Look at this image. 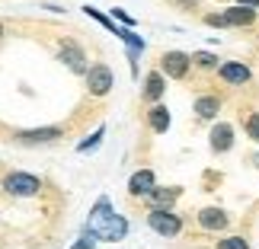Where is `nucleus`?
Returning a JSON list of instances; mask_svg holds the SVG:
<instances>
[{"instance_id": "obj_4", "label": "nucleus", "mask_w": 259, "mask_h": 249, "mask_svg": "<svg viewBox=\"0 0 259 249\" xmlns=\"http://www.w3.org/2000/svg\"><path fill=\"white\" fill-rule=\"evenodd\" d=\"M160 67L166 77H173V80H183V77L189 74V67H192V55L186 52H166L160 58Z\"/></svg>"}, {"instance_id": "obj_11", "label": "nucleus", "mask_w": 259, "mask_h": 249, "mask_svg": "<svg viewBox=\"0 0 259 249\" xmlns=\"http://www.w3.org/2000/svg\"><path fill=\"white\" fill-rule=\"evenodd\" d=\"M224 19H227V26L243 29V26H253V23H256V10L237 4V7H227V10H224Z\"/></svg>"}, {"instance_id": "obj_20", "label": "nucleus", "mask_w": 259, "mask_h": 249, "mask_svg": "<svg viewBox=\"0 0 259 249\" xmlns=\"http://www.w3.org/2000/svg\"><path fill=\"white\" fill-rule=\"evenodd\" d=\"M243 128H246V137H250V141H256V144H259V112H250V115H246Z\"/></svg>"}, {"instance_id": "obj_22", "label": "nucleus", "mask_w": 259, "mask_h": 249, "mask_svg": "<svg viewBox=\"0 0 259 249\" xmlns=\"http://www.w3.org/2000/svg\"><path fill=\"white\" fill-rule=\"evenodd\" d=\"M83 13H87V16H93L96 23H103V26L109 29V32H115V29H118V26L112 23V19H109V16H103V13H99V10H93V7H83Z\"/></svg>"}, {"instance_id": "obj_1", "label": "nucleus", "mask_w": 259, "mask_h": 249, "mask_svg": "<svg viewBox=\"0 0 259 249\" xmlns=\"http://www.w3.org/2000/svg\"><path fill=\"white\" fill-rule=\"evenodd\" d=\"M147 227H151L154 233H160V236H176L183 230V221H179V214H173L170 208H151Z\"/></svg>"}, {"instance_id": "obj_3", "label": "nucleus", "mask_w": 259, "mask_h": 249, "mask_svg": "<svg viewBox=\"0 0 259 249\" xmlns=\"http://www.w3.org/2000/svg\"><path fill=\"white\" fill-rule=\"evenodd\" d=\"M112 205H109V198H99L96 202V208L90 211V221H87V230L83 233H93L96 240H103V230H106V224L112 221Z\"/></svg>"}, {"instance_id": "obj_7", "label": "nucleus", "mask_w": 259, "mask_h": 249, "mask_svg": "<svg viewBox=\"0 0 259 249\" xmlns=\"http://www.w3.org/2000/svg\"><path fill=\"white\" fill-rule=\"evenodd\" d=\"M227 224H231V217H227L224 208H202V211H198V227L208 230V233L227 230Z\"/></svg>"}, {"instance_id": "obj_16", "label": "nucleus", "mask_w": 259, "mask_h": 249, "mask_svg": "<svg viewBox=\"0 0 259 249\" xmlns=\"http://www.w3.org/2000/svg\"><path fill=\"white\" fill-rule=\"evenodd\" d=\"M163 89H166L163 74L160 71H151V74H147V80H144V96L151 99V103H157V99L163 96Z\"/></svg>"}, {"instance_id": "obj_9", "label": "nucleus", "mask_w": 259, "mask_h": 249, "mask_svg": "<svg viewBox=\"0 0 259 249\" xmlns=\"http://www.w3.org/2000/svg\"><path fill=\"white\" fill-rule=\"evenodd\" d=\"M231 147H234V128L227 122H218L211 128V151L214 154H227Z\"/></svg>"}, {"instance_id": "obj_8", "label": "nucleus", "mask_w": 259, "mask_h": 249, "mask_svg": "<svg viewBox=\"0 0 259 249\" xmlns=\"http://www.w3.org/2000/svg\"><path fill=\"white\" fill-rule=\"evenodd\" d=\"M61 61L71 67L74 74H87V55H83V48H80V45H74V42H61Z\"/></svg>"}, {"instance_id": "obj_27", "label": "nucleus", "mask_w": 259, "mask_h": 249, "mask_svg": "<svg viewBox=\"0 0 259 249\" xmlns=\"http://www.w3.org/2000/svg\"><path fill=\"white\" fill-rule=\"evenodd\" d=\"M237 4H243V7H253V10H256V7H259V0H237Z\"/></svg>"}, {"instance_id": "obj_18", "label": "nucleus", "mask_w": 259, "mask_h": 249, "mask_svg": "<svg viewBox=\"0 0 259 249\" xmlns=\"http://www.w3.org/2000/svg\"><path fill=\"white\" fill-rule=\"evenodd\" d=\"M115 35L128 45V52H135V55H141V52H144V38H141V35H135V32H132V26H118V29H115Z\"/></svg>"}, {"instance_id": "obj_2", "label": "nucleus", "mask_w": 259, "mask_h": 249, "mask_svg": "<svg viewBox=\"0 0 259 249\" xmlns=\"http://www.w3.org/2000/svg\"><path fill=\"white\" fill-rule=\"evenodd\" d=\"M4 188H7L10 195H16V198H29V195L42 192V179H35V176H29V173H10L4 179Z\"/></svg>"}, {"instance_id": "obj_17", "label": "nucleus", "mask_w": 259, "mask_h": 249, "mask_svg": "<svg viewBox=\"0 0 259 249\" xmlns=\"http://www.w3.org/2000/svg\"><path fill=\"white\" fill-rule=\"evenodd\" d=\"M128 233V221H125V217L122 214H112V221H109L106 224V230H103V240H122V236Z\"/></svg>"}, {"instance_id": "obj_13", "label": "nucleus", "mask_w": 259, "mask_h": 249, "mask_svg": "<svg viewBox=\"0 0 259 249\" xmlns=\"http://www.w3.org/2000/svg\"><path fill=\"white\" fill-rule=\"evenodd\" d=\"M144 198H147V205H151V208H170L176 198H179V188H157L154 185Z\"/></svg>"}, {"instance_id": "obj_10", "label": "nucleus", "mask_w": 259, "mask_h": 249, "mask_svg": "<svg viewBox=\"0 0 259 249\" xmlns=\"http://www.w3.org/2000/svg\"><path fill=\"white\" fill-rule=\"evenodd\" d=\"M64 131L61 128H32V131H19L16 141L19 144H48V141H58Z\"/></svg>"}, {"instance_id": "obj_21", "label": "nucleus", "mask_w": 259, "mask_h": 249, "mask_svg": "<svg viewBox=\"0 0 259 249\" xmlns=\"http://www.w3.org/2000/svg\"><path fill=\"white\" fill-rule=\"evenodd\" d=\"M218 249H250V240H243V236H224V240H218Z\"/></svg>"}, {"instance_id": "obj_25", "label": "nucleus", "mask_w": 259, "mask_h": 249, "mask_svg": "<svg viewBox=\"0 0 259 249\" xmlns=\"http://www.w3.org/2000/svg\"><path fill=\"white\" fill-rule=\"evenodd\" d=\"M93 240H96L93 233H83V240H77L71 249H96V243H93Z\"/></svg>"}, {"instance_id": "obj_15", "label": "nucleus", "mask_w": 259, "mask_h": 249, "mask_svg": "<svg viewBox=\"0 0 259 249\" xmlns=\"http://www.w3.org/2000/svg\"><path fill=\"white\" fill-rule=\"evenodd\" d=\"M218 112H221V99H218V96H198L195 99V115L198 118L208 122V118H214Z\"/></svg>"}, {"instance_id": "obj_6", "label": "nucleus", "mask_w": 259, "mask_h": 249, "mask_svg": "<svg viewBox=\"0 0 259 249\" xmlns=\"http://www.w3.org/2000/svg\"><path fill=\"white\" fill-rule=\"evenodd\" d=\"M218 77H221L224 83H231V86H243V83H250L253 71L243 61H224L221 67H218Z\"/></svg>"}, {"instance_id": "obj_23", "label": "nucleus", "mask_w": 259, "mask_h": 249, "mask_svg": "<svg viewBox=\"0 0 259 249\" xmlns=\"http://www.w3.org/2000/svg\"><path fill=\"white\" fill-rule=\"evenodd\" d=\"M103 134H106V128H96V134L90 137V141H83L80 147H77V151H80V154H87V151H93V147L99 144V137H103Z\"/></svg>"}, {"instance_id": "obj_12", "label": "nucleus", "mask_w": 259, "mask_h": 249, "mask_svg": "<svg viewBox=\"0 0 259 249\" xmlns=\"http://www.w3.org/2000/svg\"><path fill=\"white\" fill-rule=\"evenodd\" d=\"M151 188H154V173L151 169H138V173L128 179V192H132L135 198H144Z\"/></svg>"}, {"instance_id": "obj_28", "label": "nucleus", "mask_w": 259, "mask_h": 249, "mask_svg": "<svg viewBox=\"0 0 259 249\" xmlns=\"http://www.w3.org/2000/svg\"><path fill=\"white\" fill-rule=\"evenodd\" d=\"M0 35H4V26H0Z\"/></svg>"}, {"instance_id": "obj_24", "label": "nucleus", "mask_w": 259, "mask_h": 249, "mask_svg": "<svg viewBox=\"0 0 259 249\" xmlns=\"http://www.w3.org/2000/svg\"><path fill=\"white\" fill-rule=\"evenodd\" d=\"M205 26H214V29H224V26H227V19H224V13H208V16H205Z\"/></svg>"}, {"instance_id": "obj_26", "label": "nucleus", "mask_w": 259, "mask_h": 249, "mask_svg": "<svg viewBox=\"0 0 259 249\" xmlns=\"http://www.w3.org/2000/svg\"><path fill=\"white\" fill-rule=\"evenodd\" d=\"M115 16H118V19H122V23H125V26H135V19H132V16H128V13H125V10H115Z\"/></svg>"}, {"instance_id": "obj_5", "label": "nucleus", "mask_w": 259, "mask_h": 249, "mask_svg": "<svg viewBox=\"0 0 259 249\" xmlns=\"http://www.w3.org/2000/svg\"><path fill=\"white\" fill-rule=\"evenodd\" d=\"M87 86L93 96H106L109 89H112V71H109L106 64H93L87 71Z\"/></svg>"}, {"instance_id": "obj_19", "label": "nucleus", "mask_w": 259, "mask_h": 249, "mask_svg": "<svg viewBox=\"0 0 259 249\" xmlns=\"http://www.w3.org/2000/svg\"><path fill=\"white\" fill-rule=\"evenodd\" d=\"M192 64L202 67V71H214V67H221V64H218V55H211V52H195Z\"/></svg>"}, {"instance_id": "obj_14", "label": "nucleus", "mask_w": 259, "mask_h": 249, "mask_svg": "<svg viewBox=\"0 0 259 249\" xmlns=\"http://www.w3.org/2000/svg\"><path fill=\"white\" fill-rule=\"evenodd\" d=\"M147 125H151V131L163 134L166 128H170V109H166V106H154L151 112H147Z\"/></svg>"}]
</instances>
